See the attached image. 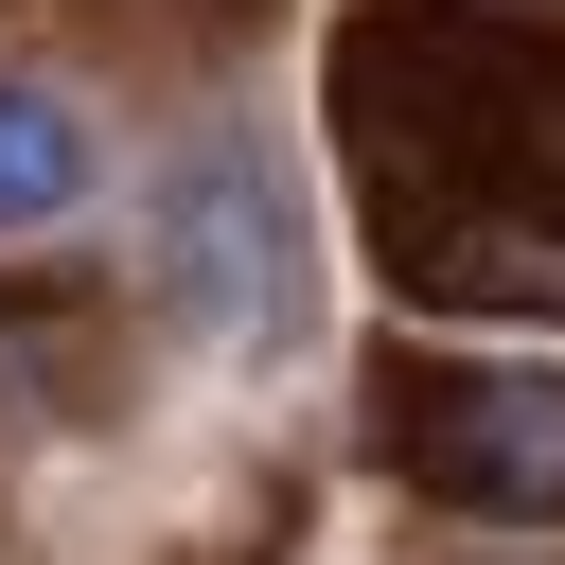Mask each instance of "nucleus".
<instances>
[{"instance_id":"nucleus-3","label":"nucleus","mask_w":565,"mask_h":565,"mask_svg":"<svg viewBox=\"0 0 565 565\" xmlns=\"http://www.w3.org/2000/svg\"><path fill=\"white\" fill-rule=\"evenodd\" d=\"M88 194H106L88 106H71L53 71H0V230H53V212H88Z\"/></svg>"},{"instance_id":"nucleus-2","label":"nucleus","mask_w":565,"mask_h":565,"mask_svg":"<svg viewBox=\"0 0 565 565\" xmlns=\"http://www.w3.org/2000/svg\"><path fill=\"white\" fill-rule=\"evenodd\" d=\"M406 459L459 512H565V371H459V388H424Z\"/></svg>"},{"instance_id":"nucleus-1","label":"nucleus","mask_w":565,"mask_h":565,"mask_svg":"<svg viewBox=\"0 0 565 565\" xmlns=\"http://www.w3.org/2000/svg\"><path fill=\"white\" fill-rule=\"evenodd\" d=\"M141 247H159V300H177L194 335H230V353L300 335V212H282V159H265L247 124H212V141L159 159Z\"/></svg>"}]
</instances>
